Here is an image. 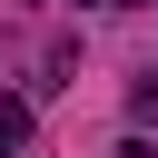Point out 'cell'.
<instances>
[{"instance_id": "1", "label": "cell", "mask_w": 158, "mask_h": 158, "mask_svg": "<svg viewBox=\"0 0 158 158\" xmlns=\"http://www.w3.org/2000/svg\"><path fill=\"white\" fill-rule=\"evenodd\" d=\"M20 138H30V99H20V89H10V99H0V158H10V148H20Z\"/></svg>"}, {"instance_id": "2", "label": "cell", "mask_w": 158, "mask_h": 158, "mask_svg": "<svg viewBox=\"0 0 158 158\" xmlns=\"http://www.w3.org/2000/svg\"><path fill=\"white\" fill-rule=\"evenodd\" d=\"M128 118H138V128L158 118V79H138V89H128Z\"/></svg>"}, {"instance_id": "3", "label": "cell", "mask_w": 158, "mask_h": 158, "mask_svg": "<svg viewBox=\"0 0 158 158\" xmlns=\"http://www.w3.org/2000/svg\"><path fill=\"white\" fill-rule=\"evenodd\" d=\"M118 158H158V148H148V138H128V148H118Z\"/></svg>"}, {"instance_id": "4", "label": "cell", "mask_w": 158, "mask_h": 158, "mask_svg": "<svg viewBox=\"0 0 158 158\" xmlns=\"http://www.w3.org/2000/svg\"><path fill=\"white\" fill-rule=\"evenodd\" d=\"M79 10H99V0H79Z\"/></svg>"}]
</instances>
